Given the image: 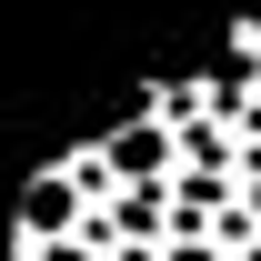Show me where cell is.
Masks as SVG:
<instances>
[{
    "label": "cell",
    "instance_id": "cell-1",
    "mask_svg": "<svg viewBox=\"0 0 261 261\" xmlns=\"http://www.w3.org/2000/svg\"><path fill=\"white\" fill-rule=\"evenodd\" d=\"M111 171H171V130L161 121H130L121 141H111Z\"/></svg>",
    "mask_w": 261,
    "mask_h": 261
}]
</instances>
